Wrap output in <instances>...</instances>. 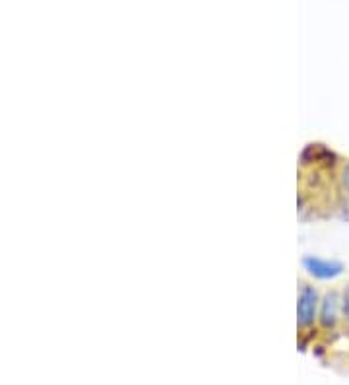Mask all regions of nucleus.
<instances>
[{
    "mask_svg": "<svg viewBox=\"0 0 349 385\" xmlns=\"http://www.w3.org/2000/svg\"><path fill=\"white\" fill-rule=\"evenodd\" d=\"M340 309L341 300L338 296V292H328L324 300L320 302V325L324 329H333L340 321Z\"/></svg>",
    "mask_w": 349,
    "mask_h": 385,
    "instance_id": "obj_2",
    "label": "nucleus"
},
{
    "mask_svg": "<svg viewBox=\"0 0 349 385\" xmlns=\"http://www.w3.org/2000/svg\"><path fill=\"white\" fill-rule=\"evenodd\" d=\"M341 187H343V191L349 195V162L343 165V170H341Z\"/></svg>",
    "mask_w": 349,
    "mask_h": 385,
    "instance_id": "obj_4",
    "label": "nucleus"
},
{
    "mask_svg": "<svg viewBox=\"0 0 349 385\" xmlns=\"http://www.w3.org/2000/svg\"><path fill=\"white\" fill-rule=\"evenodd\" d=\"M305 265L310 273L318 278H336L343 273V265L340 261H328V259H318V257H307Z\"/></svg>",
    "mask_w": 349,
    "mask_h": 385,
    "instance_id": "obj_3",
    "label": "nucleus"
},
{
    "mask_svg": "<svg viewBox=\"0 0 349 385\" xmlns=\"http://www.w3.org/2000/svg\"><path fill=\"white\" fill-rule=\"evenodd\" d=\"M317 290L312 286H309V284H302L301 292H299V306H297V317H299V327L301 329H307V327H310L314 323V319H317Z\"/></svg>",
    "mask_w": 349,
    "mask_h": 385,
    "instance_id": "obj_1",
    "label": "nucleus"
}]
</instances>
